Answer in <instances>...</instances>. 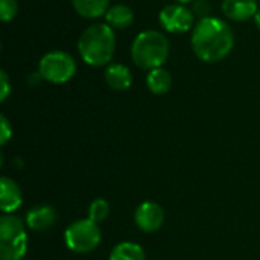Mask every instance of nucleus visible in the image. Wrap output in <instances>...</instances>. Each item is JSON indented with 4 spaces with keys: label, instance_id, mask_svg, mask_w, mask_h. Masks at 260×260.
Returning a JSON list of instances; mask_svg holds the SVG:
<instances>
[{
    "label": "nucleus",
    "instance_id": "obj_1",
    "mask_svg": "<svg viewBox=\"0 0 260 260\" xmlns=\"http://www.w3.org/2000/svg\"><path fill=\"white\" fill-rule=\"evenodd\" d=\"M193 53L203 62L222 61L235 46V34L230 24L216 17L201 18L190 37Z\"/></svg>",
    "mask_w": 260,
    "mask_h": 260
},
{
    "label": "nucleus",
    "instance_id": "obj_2",
    "mask_svg": "<svg viewBox=\"0 0 260 260\" xmlns=\"http://www.w3.org/2000/svg\"><path fill=\"white\" fill-rule=\"evenodd\" d=\"M116 50V35L107 23H94L88 26L78 40V52L81 58L91 67L110 64Z\"/></svg>",
    "mask_w": 260,
    "mask_h": 260
},
{
    "label": "nucleus",
    "instance_id": "obj_3",
    "mask_svg": "<svg viewBox=\"0 0 260 260\" xmlns=\"http://www.w3.org/2000/svg\"><path fill=\"white\" fill-rule=\"evenodd\" d=\"M169 41L166 35L158 30L140 32L131 46V56L136 66L143 70H154L161 67L169 56Z\"/></svg>",
    "mask_w": 260,
    "mask_h": 260
},
{
    "label": "nucleus",
    "instance_id": "obj_4",
    "mask_svg": "<svg viewBox=\"0 0 260 260\" xmlns=\"http://www.w3.org/2000/svg\"><path fill=\"white\" fill-rule=\"evenodd\" d=\"M64 239L70 251L85 254L98 248V245L101 244L102 235H101L99 225L87 218V219H78L72 222L66 230Z\"/></svg>",
    "mask_w": 260,
    "mask_h": 260
},
{
    "label": "nucleus",
    "instance_id": "obj_5",
    "mask_svg": "<svg viewBox=\"0 0 260 260\" xmlns=\"http://www.w3.org/2000/svg\"><path fill=\"white\" fill-rule=\"evenodd\" d=\"M38 73L52 84H66L76 73L75 59L62 50H52L40 59Z\"/></svg>",
    "mask_w": 260,
    "mask_h": 260
},
{
    "label": "nucleus",
    "instance_id": "obj_6",
    "mask_svg": "<svg viewBox=\"0 0 260 260\" xmlns=\"http://www.w3.org/2000/svg\"><path fill=\"white\" fill-rule=\"evenodd\" d=\"M161 27L169 34H183L195 27V14L181 3L166 5L158 15Z\"/></svg>",
    "mask_w": 260,
    "mask_h": 260
},
{
    "label": "nucleus",
    "instance_id": "obj_7",
    "mask_svg": "<svg viewBox=\"0 0 260 260\" xmlns=\"http://www.w3.org/2000/svg\"><path fill=\"white\" fill-rule=\"evenodd\" d=\"M134 221L136 225L145 232V233H154L157 232L163 222H165V212L161 206L152 201H145L142 203L134 213Z\"/></svg>",
    "mask_w": 260,
    "mask_h": 260
},
{
    "label": "nucleus",
    "instance_id": "obj_8",
    "mask_svg": "<svg viewBox=\"0 0 260 260\" xmlns=\"http://www.w3.org/2000/svg\"><path fill=\"white\" fill-rule=\"evenodd\" d=\"M56 210L50 206H37L26 215V224L34 232H47L56 224Z\"/></svg>",
    "mask_w": 260,
    "mask_h": 260
},
{
    "label": "nucleus",
    "instance_id": "obj_9",
    "mask_svg": "<svg viewBox=\"0 0 260 260\" xmlns=\"http://www.w3.org/2000/svg\"><path fill=\"white\" fill-rule=\"evenodd\" d=\"M257 0H224L222 12L229 20L247 21L257 12Z\"/></svg>",
    "mask_w": 260,
    "mask_h": 260
},
{
    "label": "nucleus",
    "instance_id": "obj_10",
    "mask_svg": "<svg viewBox=\"0 0 260 260\" xmlns=\"http://www.w3.org/2000/svg\"><path fill=\"white\" fill-rule=\"evenodd\" d=\"M21 190L18 184L8 178L3 177L0 180V209L3 213H12L21 206Z\"/></svg>",
    "mask_w": 260,
    "mask_h": 260
},
{
    "label": "nucleus",
    "instance_id": "obj_11",
    "mask_svg": "<svg viewBox=\"0 0 260 260\" xmlns=\"http://www.w3.org/2000/svg\"><path fill=\"white\" fill-rule=\"evenodd\" d=\"M105 82L116 91L128 90L133 84L131 70L123 64H110L105 69Z\"/></svg>",
    "mask_w": 260,
    "mask_h": 260
},
{
    "label": "nucleus",
    "instance_id": "obj_12",
    "mask_svg": "<svg viewBox=\"0 0 260 260\" xmlns=\"http://www.w3.org/2000/svg\"><path fill=\"white\" fill-rule=\"evenodd\" d=\"M27 251V236L20 235L14 238L0 239V257L2 260H21Z\"/></svg>",
    "mask_w": 260,
    "mask_h": 260
},
{
    "label": "nucleus",
    "instance_id": "obj_13",
    "mask_svg": "<svg viewBox=\"0 0 260 260\" xmlns=\"http://www.w3.org/2000/svg\"><path fill=\"white\" fill-rule=\"evenodd\" d=\"M107 24L113 29H126L134 21V12L128 5H114L105 14Z\"/></svg>",
    "mask_w": 260,
    "mask_h": 260
},
{
    "label": "nucleus",
    "instance_id": "obj_14",
    "mask_svg": "<svg viewBox=\"0 0 260 260\" xmlns=\"http://www.w3.org/2000/svg\"><path fill=\"white\" fill-rule=\"evenodd\" d=\"M75 11L84 18H98L110 9V0H72Z\"/></svg>",
    "mask_w": 260,
    "mask_h": 260
},
{
    "label": "nucleus",
    "instance_id": "obj_15",
    "mask_svg": "<svg viewBox=\"0 0 260 260\" xmlns=\"http://www.w3.org/2000/svg\"><path fill=\"white\" fill-rule=\"evenodd\" d=\"M146 85H148L151 93H154V94H165L172 87V76L163 67L149 70V73L146 76Z\"/></svg>",
    "mask_w": 260,
    "mask_h": 260
},
{
    "label": "nucleus",
    "instance_id": "obj_16",
    "mask_svg": "<svg viewBox=\"0 0 260 260\" xmlns=\"http://www.w3.org/2000/svg\"><path fill=\"white\" fill-rule=\"evenodd\" d=\"M110 260H145V251L139 244L120 242L111 250Z\"/></svg>",
    "mask_w": 260,
    "mask_h": 260
},
{
    "label": "nucleus",
    "instance_id": "obj_17",
    "mask_svg": "<svg viewBox=\"0 0 260 260\" xmlns=\"http://www.w3.org/2000/svg\"><path fill=\"white\" fill-rule=\"evenodd\" d=\"M108 215H110V204L102 198L94 200L88 207V219H91L96 224L105 221Z\"/></svg>",
    "mask_w": 260,
    "mask_h": 260
},
{
    "label": "nucleus",
    "instance_id": "obj_18",
    "mask_svg": "<svg viewBox=\"0 0 260 260\" xmlns=\"http://www.w3.org/2000/svg\"><path fill=\"white\" fill-rule=\"evenodd\" d=\"M17 11H18L17 0H0V17L5 23L11 21L17 15Z\"/></svg>",
    "mask_w": 260,
    "mask_h": 260
},
{
    "label": "nucleus",
    "instance_id": "obj_19",
    "mask_svg": "<svg viewBox=\"0 0 260 260\" xmlns=\"http://www.w3.org/2000/svg\"><path fill=\"white\" fill-rule=\"evenodd\" d=\"M193 14L195 15H200L201 18H206V17H210V11H212V3L209 0H195L193 2Z\"/></svg>",
    "mask_w": 260,
    "mask_h": 260
},
{
    "label": "nucleus",
    "instance_id": "obj_20",
    "mask_svg": "<svg viewBox=\"0 0 260 260\" xmlns=\"http://www.w3.org/2000/svg\"><path fill=\"white\" fill-rule=\"evenodd\" d=\"M11 136H12V129L9 126V122L5 116H2L0 117V143L6 145L8 140L11 139Z\"/></svg>",
    "mask_w": 260,
    "mask_h": 260
},
{
    "label": "nucleus",
    "instance_id": "obj_21",
    "mask_svg": "<svg viewBox=\"0 0 260 260\" xmlns=\"http://www.w3.org/2000/svg\"><path fill=\"white\" fill-rule=\"evenodd\" d=\"M0 82H2V93H0V101H6V98L9 96V91H11V85H9V78L6 75L5 70L0 72Z\"/></svg>",
    "mask_w": 260,
    "mask_h": 260
},
{
    "label": "nucleus",
    "instance_id": "obj_22",
    "mask_svg": "<svg viewBox=\"0 0 260 260\" xmlns=\"http://www.w3.org/2000/svg\"><path fill=\"white\" fill-rule=\"evenodd\" d=\"M254 23H256V26L260 29V9L256 12V15H254Z\"/></svg>",
    "mask_w": 260,
    "mask_h": 260
},
{
    "label": "nucleus",
    "instance_id": "obj_23",
    "mask_svg": "<svg viewBox=\"0 0 260 260\" xmlns=\"http://www.w3.org/2000/svg\"><path fill=\"white\" fill-rule=\"evenodd\" d=\"M190 2H195V0H177V3H181V5H186V3H190Z\"/></svg>",
    "mask_w": 260,
    "mask_h": 260
}]
</instances>
